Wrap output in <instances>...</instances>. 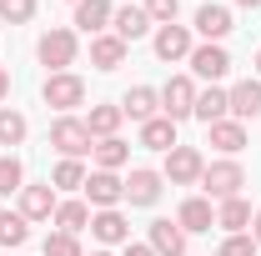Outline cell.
Wrapping results in <instances>:
<instances>
[{
    "label": "cell",
    "mask_w": 261,
    "mask_h": 256,
    "mask_svg": "<svg viewBox=\"0 0 261 256\" xmlns=\"http://www.w3.org/2000/svg\"><path fill=\"white\" fill-rule=\"evenodd\" d=\"M251 236H256V246H261V211L251 216Z\"/></svg>",
    "instance_id": "38"
},
{
    "label": "cell",
    "mask_w": 261,
    "mask_h": 256,
    "mask_svg": "<svg viewBox=\"0 0 261 256\" xmlns=\"http://www.w3.org/2000/svg\"><path fill=\"white\" fill-rule=\"evenodd\" d=\"M35 15V0H0V20L5 25H25Z\"/></svg>",
    "instance_id": "33"
},
{
    "label": "cell",
    "mask_w": 261,
    "mask_h": 256,
    "mask_svg": "<svg viewBox=\"0 0 261 256\" xmlns=\"http://www.w3.org/2000/svg\"><path fill=\"white\" fill-rule=\"evenodd\" d=\"M81 191H86V206H96V211H111V206H121V201H126V181H121L116 171H91Z\"/></svg>",
    "instance_id": "8"
},
{
    "label": "cell",
    "mask_w": 261,
    "mask_h": 256,
    "mask_svg": "<svg viewBox=\"0 0 261 256\" xmlns=\"http://www.w3.org/2000/svg\"><path fill=\"white\" fill-rule=\"evenodd\" d=\"M146 246L156 256H186V231L161 216V221H151V241H146Z\"/></svg>",
    "instance_id": "19"
},
{
    "label": "cell",
    "mask_w": 261,
    "mask_h": 256,
    "mask_svg": "<svg viewBox=\"0 0 261 256\" xmlns=\"http://www.w3.org/2000/svg\"><path fill=\"white\" fill-rule=\"evenodd\" d=\"M236 5H241V10H261V0H236Z\"/></svg>",
    "instance_id": "39"
},
{
    "label": "cell",
    "mask_w": 261,
    "mask_h": 256,
    "mask_svg": "<svg viewBox=\"0 0 261 256\" xmlns=\"http://www.w3.org/2000/svg\"><path fill=\"white\" fill-rule=\"evenodd\" d=\"M151 50H156V61H186V56H191L196 50V40H191V25H176V20H171V25H156V40H151Z\"/></svg>",
    "instance_id": "9"
},
{
    "label": "cell",
    "mask_w": 261,
    "mask_h": 256,
    "mask_svg": "<svg viewBox=\"0 0 261 256\" xmlns=\"http://www.w3.org/2000/svg\"><path fill=\"white\" fill-rule=\"evenodd\" d=\"M226 100H231V121H256L261 116V75H246V81H236L226 91Z\"/></svg>",
    "instance_id": "11"
},
{
    "label": "cell",
    "mask_w": 261,
    "mask_h": 256,
    "mask_svg": "<svg viewBox=\"0 0 261 256\" xmlns=\"http://www.w3.org/2000/svg\"><path fill=\"white\" fill-rule=\"evenodd\" d=\"M121 256H156V251H151L146 241H126V246H121Z\"/></svg>",
    "instance_id": "36"
},
{
    "label": "cell",
    "mask_w": 261,
    "mask_h": 256,
    "mask_svg": "<svg viewBox=\"0 0 261 256\" xmlns=\"http://www.w3.org/2000/svg\"><path fill=\"white\" fill-rule=\"evenodd\" d=\"M151 31V15H146V5H116V15H111V35H121V40H141V35Z\"/></svg>",
    "instance_id": "16"
},
{
    "label": "cell",
    "mask_w": 261,
    "mask_h": 256,
    "mask_svg": "<svg viewBox=\"0 0 261 256\" xmlns=\"http://www.w3.org/2000/svg\"><path fill=\"white\" fill-rule=\"evenodd\" d=\"M186 61H191V75H196V81H206V86H221V81H226V70H231L226 45H211V40H201Z\"/></svg>",
    "instance_id": "6"
},
{
    "label": "cell",
    "mask_w": 261,
    "mask_h": 256,
    "mask_svg": "<svg viewBox=\"0 0 261 256\" xmlns=\"http://www.w3.org/2000/svg\"><path fill=\"white\" fill-rule=\"evenodd\" d=\"M141 146H146V151H171V146H181V141H176V121L151 116V121L141 126Z\"/></svg>",
    "instance_id": "27"
},
{
    "label": "cell",
    "mask_w": 261,
    "mask_h": 256,
    "mask_svg": "<svg viewBox=\"0 0 261 256\" xmlns=\"http://www.w3.org/2000/svg\"><path fill=\"white\" fill-rule=\"evenodd\" d=\"M256 70H261V50H256Z\"/></svg>",
    "instance_id": "40"
},
{
    "label": "cell",
    "mask_w": 261,
    "mask_h": 256,
    "mask_svg": "<svg viewBox=\"0 0 261 256\" xmlns=\"http://www.w3.org/2000/svg\"><path fill=\"white\" fill-rule=\"evenodd\" d=\"M40 256H81V241H75V236H65V231H50V236H45V246H40Z\"/></svg>",
    "instance_id": "32"
},
{
    "label": "cell",
    "mask_w": 261,
    "mask_h": 256,
    "mask_svg": "<svg viewBox=\"0 0 261 256\" xmlns=\"http://www.w3.org/2000/svg\"><path fill=\"white\" fill-rule=\"evenodd\" d=\"M241 186H246V171H241V161L226 156V161H206V171H201V191H206V201H231V196H241Z\"/></svg>",
    "instance_id": "1"
},
{
    "label": "cell",
    "mask_w": 261,
    "mask_h": 256,
    "mask_svg": "<svg viewBox=\"0 0 261 256\" xmlns=\"http://www.w3.org/2000/svg\"><path fill=\"white\" fill-rule=\"evenodd\" d=\"M111 15H116L111 0H75V25H81L86 35H106Z\"/></svg>",
    "instance_id": "21"
},
{
    "label": "cell",
    "mask_w": 261,
    "mask_h": 256,
    "mask_svg": "<svg viewBox=\"0 0 261 256\" xmlns=\"http://www.w3.org/2000/svg\"><path fill=\"white\" fill-rule=\"evenodd\" d=\"M176 226H181L186 236H201V231H211V226H216V206H211L206 196H186V201H181V211H176Z\"/></svg>",
    "instance_id": "13"
},
{
    "label": "cell",
    "mask_w": 261,
    "mask_h": 256,
    "mask_svg": "<svg viewBox=\"0 0 261 256\" xmlns=\"http://www.w3.org/2000/svg\"><path fill=\"white\" fill-rule=\"evenodd\" d=\"M40 96H45V106H50V111L70 116L75 106H86V81H81L75 70H56V75H45Z\"/></svg>",
    "instance_id": "4"
},
{
    "label": "cell",
    "mask_w": 261,
    "mask_h": 256,
    "mask_svg": "<svg viewBox=\"0 0 261 256\" xmlns=\"http://www.w3.org/2000/svg\"><path fill=\"white\" fill-rule=\"evenodd\" d=\"M191 31L201 35V40H211V45H221V40L231 35V10H226V5H211V0H206V5L196 10V25H191Z\"/></svg>",
    "instance_id": "14"
},
{
    "label": "cell",
    "mask_w": 261,
    "mask_h": 256,
    "mask_svg": "<svg viewBox=\"0 0 261 256\" xmlns=\"http://www.w3.org/2000/svg\"><path fill=\"white\" fill-rule=\"evenodd\" d=\"M91 161H96V171H121V166L130 161V146L121 141V136H106V141L91 146Z\"/></svg>",
    "instance_id": "26"
},
{
    "label": "cell",
    "mask_w": 261,
    "mask_h": 256,
    "mask_svg": "<svg viewBox=\"0 0 261 256\" xmlns=\"http://www.w3.org/2000/svg\"><path fill=\"white\" fill-rule=\"evenodd\" d=\"M201 171H206V156L196 151V146H171L166 151V181L171 186H201Z\"/></svg>",
    "instance_id": "5"
},
{
    "label": "cell",
    "mask_w": 261,
    "mask_h": 256,
    "mask_svg": "<svg viewBox=\"0 0 261 256\" xmlns=\"http://www.w3.org/2000/svg\"><path fill=\"white\" fill-rule=\"evenodd\" d=\"M56 206H61V201H56V186H50V181H45V186H20V216H25V221H50Z\"/></svg>",
    "instance_id": "15"
},
{
    "label": "cell",
    "mask_w": 261,
    "mask_h": 256,
    "mask_svg": "<svg viewBox=\"0 0 261 256\" xmlns=\"http://www.w3.org/2000/svg\"><path fill=\"white\" fill-rule=\"evenodd\" d=\"M91 236H96L100 246H126L130 241V221L121 206H111V211H91Z\"/></svg>",
    "instance_id": "12"
},
{
    "label": "cell",
    "mask_w": 261,
    "mask_h": 256,
    "mask_svg": "<svg viewBox=\"0 0 261 256\" xmlns=\"http://www.w3.org/2000/svg\"><path fill=\"white\" fill-rule=\"evenodd\" d=\"M50 146L61 151V161H81V156H91L96 136L86 131L81 116H56V126H50Z\"/></svg>",
    "instance_id": "3"
},
{
    "label": "cell",
    "mask_w": 261,
    "mask_h": 256,
    "mask_svg": "<svg viewBox=\"0 0 261 256\" xmlns=\"http://www.w3.org/2000/svg\"><path fill=\"white\" fill-rule=\"evenodd\" d=\"M91 256H111V251H91Z\"/></svg>",
    "instance_id": "41"
},
{
    "label": "cell",
    "mask_w": 261,
    "mask_h": 256,
    "mask_svg": "<svg viewBox=\"0 0 261 256\" xmlns=\"http://www.w3.org/2000/svg\"><path fill=\"white\" fill-rule=\"evenodd\" d=\"M256 251H261V246H256V236H251V231H241V236H226L216 256H256Z\"/></svg>",
    "instance_id": "34"
},
{
    "label": "cell",
    "mask_w": 261,
    "mask_h": 256,
    "mask_svg": "<svg viewBox=\"0 0 261 256\" xmlns=\"http://www.w3.org/2000/svg\"><path fill=\"white\" fill-rule=\"evenodd\" d=\"M35 56H40V65H45L50 75H56V70H70V65H75V56H81V35L65 31V25H56V31L40 35Z\"/></svg>",
    "instance_id": "2"
},
{
    "label": "cell",
    "mask_w": 261,
    "mask_h": 256,
    "mask_svg": "<svg viewBox=\"0 0 261 256\" xmlns=\"http://www.w3.org/2000/svg\"><path fill=\"white\" fill-rule=\"evenodd\" d=\"M25 236H31V221H25L20 211H0V246H5V251L25 246Z\"/></svg>",
    "instance_id": "28"
},
{
    "label": "cell",
    "mask_w": 261,
    "mask_h": 256,
    "mask_svg": "<svg viewBox=\"0 0 261 256\" xmlns=\"http://www.w3.org/2000/svg\"><path fill=\"white\" fill-rule=\"evenodd\" d=\"M176 10H181V0H146V15H151V20H161V25L176 20Z\"/></svg>",
    "instance_id": "35"
},
{
    "label": "cell",
    "mask_w": 261,
    "mask_h": 256,
    "mask_svg": "<svg viewBox=\"0 0 261 256\" xmlns=\"http://www.w3.org/2000/svg\"><path fill=\"white\" fill-rule=\"evenodd\" d=\"M86 176H91V171H86V161H61V166L50 171V186H56V191H81V186H86Z\"/></svg>",
    "instance_id": "29"
},
{
    "label": "cell",
    "mask_w": 261,
    "mask_h": 256,
    "mask_svg": "<svg viewBox=\"0 0 261 256\" xmlns=\"http://www.w3.org/2000/svg\"><path fill=\"white\" fill-rule=\"evenodd\" d=\"M50 221H56V231H65V236H81V231H91V206H86V201H61Z\"/></svg>",
    "instance_id": "24"
},
{
    "label": "cell",
    "mask_w": 261,
    "mask_h": 256,
    "mask_svg": "<svg viewBox=\"0 0 261 256\" xmlns=\"http://www.w3.org/2000/svg\"><path fill=\"white\" fill-rule=\"evenodd\" d=\"M251 216H256V211H251V201H246V196H231V201H221V206H216V226H221L226 236L251 231Z\"/></svg>",
    "instance_id": "18"
},
{
    "label": "cell",
    "mask_w": 261,
    "mask_h": 256,
    "mask_svg": "<svg viewBox=\"0 0 261 256\" xmlns=\"http://www.w3.org/2000/svg\"><path fill=\"white\" fill-rule=\"evenodd\" d=\"M201 126H216V121H226L231 116V100L221 86H206V91H196V111H191Z\"/></svg>",
    "instance_id": "20"
},
{
    "label": "cell",
    "mask_w": 261,
    "mask_h": 256,
    "mask_svg": "<svg viewBox=\"0 0 261 256\" xmlns=\"http://www.w3.org/2000/svg\"><path fill=\"white\" fill-rule=\"evenodd\" d=\"M191 111H196V81L191 75H171V81L161 86V116L181 126Z\"/></svg>",
    "instance_id": "7"
},
{
    "label": "cell",
    "mask_w": 261,
    "mask_h": 256,
    "mask_svg": "<svg viewBox=\"0 0 261 256\" xmlns=\"http://www.w3.org/2000/svg\"><path fill=\"white\" fill-rule=\"evenodd\" d=\"M81 121H86V131H91L96 141H106V136H116V131H121L126 111H121V106H91V111H86Z\"/></svg>",
    "instance_id": "25"
},
{
    "label": "cell",
    "mask_w": 261,
    "mask_h": 256,
    "mask_svg": "<svg viewBox=\"0 0 261 256\" xmlns=\"http://www.w3.org/2000/svg\"><path fill=\"white\" fill-rule=\"evenodd\" d=\"M121 111H126L130 121H151V116H161V91L156 86H130L126 91V100H121Z\"/></svg>",
    "instance_id": "17"
},
{
    "label": "cell",
    "mask_w": 261,
    "mask_h": 256,
    "mask_svg": "<svg viewBox=\"0 0 261 256\" xmlns=\"http://www.w3.org/2000/svg\"><path fill=\"white\" fill-rule=\"evenodd\" d=\"M126 50H130V45L121 40V35H111V31L91 35V65H96V70H116V65L126 61Z\"/></svg>",
    "instance_id": "22"
},
{
    "label": "cell",
    "mask_w": 261,
    "mask_h": 256,
    "mask_svg": "<svg viewBox=\"0 0 261 256\" xmlns=\"http://www.w3.org/2000/svg\"><path fill=\"white\" fill-rule=\"evenodd\" d=\"M20 186H25L20 156H0V196H20Z\"/></svg>",
    "instance_id": "31"
},
{
    "label": "cell",
    "mask_w": 261,
    "mask_h": 256,
    "mask_svg": "<svg viewBox=\"0 0 261 256\" xmlns=\"http://www.w3.org/2000/svg\"><path fill=\"white\" fill-rule=\"evenodd\" d=\"M161 191H166V176L151 171V166H136V171L126 176V201L130 206H156Z\"/></svg>",
    "instance_id": "10"
},
{
    "label": "cell",
    "mask_w": 261,
    "mask_h": 256,
    "mask_svg": "<svg viewBox=\"0 0 261 256\" xmlns=\"http://www.w3.org/2000/svg\"><path fill=\"white\" fill-rule=\"evenodd\" d=\"M206 141L221 151V156H236V151H246V126L241 121H216V126H206Z\"/></svg>",
    "instance_id": "23"
},
{
    "label": "cell",
    "mask_w": 261,
    "mask_h": 256,
    "mask_svg": "<svg viewBox=\"0 0 261 256\" xmlns=\"http://www.w3.org/2000/svg\"><path fill=\"white\" fill-rule=\"evenodd\" d=\"M25 131H31V121H25L20 111L0 106V146H20V141H25Z\"/></svg>",
    "instance_id": "30"
},
{
    "label": "cell",
    "mask_w": 261,
    "mask_h": 256,
    "mask_svg": "<svg viewBox=\"0 0 261 256\" xmlns=\"http://www.w3.org/2000/svg\"><path fill=\"white\" fill-rule=\"evenodd\" d=\"M10 96V75H5V65H0V100Z\"/></svg>",
    "instance_id": "37"
}]
</instances>
